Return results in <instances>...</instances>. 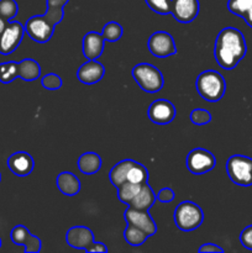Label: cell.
I'll return each instance as SVG.
<instances>
[{"mask_svg": "<svg viewBox=\"0 0 252 253\" xmlns=\"http://www.w3.org/2000/svg\"><path fill=\"white\" fill-rule=\"evenodd\" d=\"M105 74V68L103 64L96 59H89L88 62L82 64L77 72V78L83 84H95L103 79Z\"/></svg>", "mask_w": 252, "mask_h": 253, "instance_id": "5bb4252c", "label": "cell"}, {"mask_svg": "<svg viewBox=\"0 0 252 253\" xmlns=\"http://www.w3.org/2000/svg\"><path fill=\"white\" fill-rule=\"evenodd\" d=\"M17 66H19V63L14 61L0 63V83L9 84L16 78H19Z\"/></svg>", "mask_w": 252, "mask_h": 253, "instance_id": "484cf974", "label": "cell"}, {"mask_svg": "<svg viewBox=\"0 0 252 253\" xmlns=\"http://www.w3.org/2000/svg\"><path fill=\"white\" fill-rule=\"evenodd\" d=\"M7 22H9V21H6V20H4L1 16H0V35H1L2 30L5 29V26H6Z\"/></svg>", "mask_w": 252, "mask_h": 253, "instance_id": "f35d334b", "label": "cell"}, {"mask_svg": "<svg viewBox=\"0 0 252 253\" xmlns=\"http://www.w3.org/2000/svg\"><path fill=\"white\" fill-rule=\"evenodd\" d=\"M173 219H174L175 226L179 230L193 231L203 224L204 212L198 204L185 200V202L178 204V207L175 208Z\"/></svg>", "mask_w": 252, "mask_h": 253, "instance_id": "3957f363", "label": "cell"}, {"mask_svg": "<svg viewBox=\"0 0 252 253\" xmlns=\"http://www.w3.org/2000/svg\"><path fill=\"white\" fill-rule=\"evenodd\" d=\"M0 182H1V173H0Z\"/></svg>", "mask_w": 252, "mask_h": 253, "instance_id": "ab89813d", "label": "cell"}, {"mask_svg": "<svg viewBox=\"0 0 252 253\" xmlns=\"http://www.w3.org/2000/svg\"><path fill=\"white\" fill-rule=\"evenodd\" d=\"M44 16L49 20L53 25H58L62 21L64 16L63 7H56V6H47L46 14Z\"/></svg>", "mask_w": 252, "mask_h": 253, "instance_id": "d6a6232c", "label": "cell"}, {"mask_svg": "<svg viewBox=\"0 0 252 253\" xmlns=\"http://www.w3.org/2000/svg\"><path fill=\"white\" fill-rule=\"evenodd\" d=\"M240 242L242 246L252 251V225L245 227L240 234Z\"/></svg>", "mask_w": 252, "mask_h": 253, "instance_id": "836d02e7", "label": "cell"}, {"mask_svg": "<svg viewBox=\"0 0 252 253\" xmlns=\"http://www.w3.org/2000/svg\"><path fill=\"white\" fill-rule=\"evenodd\" d=\"M226 172L232 183L240 187L252 185V158L234 155L227 160Z\"/></svg>", "mask_w": 252, "mask_h": 253, "instance_id": "5b68a950", "label": "cell"}, {"mask_svg": "<svg viewBox=\"0 0 252 253\" xmlns=\"http://www.w3.org/2000/svg\"><path fill=\"white\" fill-rule=\"evenodd\" d=\"M19 12V5L15 0H0V16L6 21H11Z\"/></svg>", "mask_w": 252, "mask_h": 253, "instance_id": "83f0119b", "label": "cell"}, {"mask_svg": "<svg viewBox=\"0 0 252 253\" xmlns=\"http://www.w3.org/2000/svg\"><path fill=\"white\" fill-rule=\"evenodd\" d=\"M199 10V0H172L170 14L178 22L189 24L198 16Z\"/></svg>", "mask_w": 252, "mask_h": 253, "instance_id": "8fae6325", "label": "cell"}, {"mask_svg": "<svg viewBox=\"0 0 252 253\" xmlns=\"http://www.w3.org/2000/svg\"><path fill=\"white\" fill-rule=\"evenodd\" d=\"M216 166V158L205 148H194L187 156V168L192 174L203 175Z\"/></svg>", "mask_w": 252, "mask_h": 253, "instance_id": "52a82bcc", "label": "cell"}, {"mask_svg": "<svg viewBox=\"0 0 252 253\" xmlns=\"http://www.w3.org/2000/svg\"><path fill=\"white\" fill-rule=\"evenodd\" d=\"M252 7V0H229L227 1V9L230 12L240 17H244V15Z\"/></svg>", "mask_w": 252, "mask_h": 253, "instance_id": "f1b7e54d", "label": "cell"}, {"mask_svg": "<svg viewBox=\"0 0 252 253\" xmlns=\"http://www.w3.org/2000/svg\"><path fill=\"white\" fill-rule=\"evenodd\" d=\"M41 84L47 90H57L62 86V78L56 73H48L42 77Z\"/></svg>", "mask_w": 252, "mask_h": 253, "instance_id": "1f68e13d", "label": "cell"}, {"mask_svg": "<svg viewBox=\"0 0 252 253\" xmlns=\"http://www.w3.org/2000/svg\"><path fill=\"white\" fill-rule=\"evenodd\" d=\"M123 32H124L123 27H121V25L119 24V22L110 21V22H108L105 26H104L101 35H103V37L105 41L116 42L121 39V36H123Z\"/></svg>", "mask_w": 252, "mask_h": 253, "instance_id": "4316f807", "label": "cell"}, {"mask_svg": "<svg viewBox=\"0 0 252 253\" xmlns=\"http://www.w3.org/2000/svg\"><path fill=\"white\" fill-rule=\"evenodd\" d=\"M190 121H192L194 125L203 126L207 125L211 121V115L208 110L205 109H194V110L190 113Z\"/></svg>", "mask_w": 252, "mask_h": 253, "instance_id": "4dcf8cb0", "label": "cell"}, {"mask_svg": "<svg viewBox=\"0 0 252 253\" xmlns=\"http://www.w3.org/2000/svg\"><path fill=\"white\" fill-rule=\"evenodd\" d=\"M85 251L89 253H104V252H108V247H106L103 242L94 241L93 244L85 250Z\"/></svg>", "mask_w": 252, "mask_h": 253, "instance_id": "d590c367", "label": "cell"}, {"mask_svg": "<svg viewBox=\"0 0 252 253\" xmlns=\"http://www.w3.org/2000/svg\"><path fill=\"white\" fill-rule=\"evenodd\" d=\"M141 185L142 184H135V183H131V182H125L118 187V198L121 203L124 204L128 205L130 204L131 200L135 198V195L137 194L138 190H140Z\"/></svg>", "mask_w": 252, "mask_h": 253, "instance_id": "d4e9b609", "label": "cell"}, {"mask_svg": "<svg viewBox=\"0 0 252 253\" xmlns=\"http://www.w3.org/2000/svg\"><path fill=\"white\" fill-rule=\"evenodd\" d=\"M25 35V26L19 21H9L0 35V54H11L16 51Z\"/></svg>", "mask_w": 252, "mask_h": 253, "instance_id": "ba28073f", "label": "cell"}, {"mask_svg": "<svg viewBox=\"0 0 252 253\" xmlns=\"http://www.w3.org/2000/svg\"><path fill=\"white\" fill-rule=\"evenodd\" d=\"M195 86L203 99L210 103H215L224 96L226 90V82L219 72L208 69L198 76Z\"/></svg>", "mask_w": 252, "mask_h": 253, "instance_id": "7a4b0ae2", "label": "cell"}, {"mask_svg": "<svg viewBox=\"0 0 252 253\" xmlns=\"http://www.w3.org/2000/svg\"><path fill=\"white\" fill-rule=\"evenodd\" d=\"M124 217L127 224L138 227L145 231L148 236H153L157 232V226H156L152 216L148 214V210H137L128 207L124 212Z\"/></svg>", "mask_w": 252, "mask_h": 253, "instance_id": "7c38bea8", "label": "cell"}, {"mask_svg": "<svg viewBox=\"0 0 252 253\" xmlns=\"http://www.w3.org/2000/svg\"><path fill=\"white\" fill-rule=\"evenodd\" d=\"M133 162H135V161L132 160H124L111 168L110 173H109V179H110L111 184H113L114 187L118 188L120 187L123 183L127 182L128 169H130L131 166L133 165Z\"/></svg>", "mask_w": 252, "mask_h": 253, "instance_id": "7402d4cb", "label": "cell"}, {"mask_svg": "<svg viewBox=\"0 0 252 253\" xmlns=\"http://www.w3.org/2000/svg\"><path fill=\"white\" fill-rule=\"evenodd\" d=\"M199 252L200 253H214V252L222 253V252H224V250H222L221 247L216 246V245H214V244H205V245H203L202 247H200Z\"/></svg>", "mask_w": 252, "mask_h": 253, "instance_id": "8d00e7d4", "label": "cell"}, {"mask_svg": "<svg viewBox=\"0 0 252 253\" xmlns=\"http://www.w3.org/2000/svg\"><path fill=\"white\" fill-rule=\"evenodd\" d=\"M11 241L16 246H24V250L26 253H39L41 251L42 242L37 236L31 235L27 227L24 225H17L10 232Z\"/></svg>", "mask_w": 252, "mask_h": 253, "instance_id": "4fadbf2b", "label": "cell"}, {"mask_svg": "<svg viewBox=\"0 0 252 253\" xmlns=\"http://www.w3.org/2000/svg\"><path fill=\"white\" fill-rule=\"evenodd\" d=\"M147 6L152 11L157 12L160 15L170 14V6H172V0H145Z\"/></svg>", "mask_w": 252, "mask_h": 253, "instance_id": "f546056e", "label": "cell"}, {"mask_svg": "<svg viewBox=\"0 0 252 253\" xmlns=\"http://www.w3.org/2000/svg\"><path fill=\"white\" fill-rule=\"evenodd\" d=\"M156 202V194L150 187V184L145 183L141 185L140 190L137 194L135 195L132 200L130 202L128 207L133 208L137 210H148Z\"/></svg>", "mask_w": 252, "mask_h": 253, "instance_id": "d6986e66", "label": "cell"}, {"mask_svg": "<svg viewBox=\"0 0 252 253\" xmlns=\"http://www.w3.org/2000/svg\"><path fill=\"white\" fill-rule=\"evenodd\" d=\"M56 25L52 24L44 15L30 17L25 24V32L31 40L39 43H46L52 39Z\"/></svg>", "mask_w": 252, "mask_h": 253, "instance_id": "8992f818", "label": "cell"}, {"mask_svg": "<svg viewBox=\"0 0 252 253\" xmlns=\"http://www.w3.org/2000/svg\"><path fill=\"white\" fill-rule=\"evenodd\" d=\"M17 74H19V78H21L25 82L36 81L41 76V66L35 59L25 58L21 62H19Z\"/></svg>", "mask_w": 252, "mask_h": 253, "instance_id": "ffe728a7", "label": "cell"}, {"mask_svg": "<svg viewBox=\"0 0 252 253\" xmlns=\"http://www.w3.org/2000/svg\"><path fill=\"white\" fill-rule=\"evenodd\" d=\"M7 167L17 177H26L34 170L35 161L30 153L15 152L7 158Z\"/></svg>", "mask_w": 252, "mask_h": 253, "instance_id": "9a60e30c", "label": "cell"}, {"mask_svg": "<svg viewBox=\"0 0 252 253\" xmlns=\"http://www.w3.org/2000/svg\"><path fill=\"white\" fill-rule=\"evenodd\" d=\"M148 235L145 231H142L138 227L133 226V225L127 224L125 231H124V239L126 240L128 245L133 247H138L141 245H143L146 242V240L148 239Z\"/></svg>", "mask_w": 252, "mask_h": 253, "instance_id": "603a6c76", "label": "cell"}, {"mask_svg": "<svg viewBox=\"0 0 252 253\" xmlns=\"http://www.w3.org/2000/svg\"><path fill=\"white\" fill-rule=\"evenodd\" d=\"M127 182L135 184H145L148 182V170L145 166L138 162H133L127 173Z\"/></svg>", "mask_w": 252, "mask_h": 253, "instance_id": "cb8c5ba5", "label": "cell"}, {"mask_svg": "<svg viewBox=\"0 0 252 253\" xmlns=\"http://www.w3.org/2000/svg\"><path fill=\"white\" fill-rule=\"evenodd\" d=\"M242 19H245L246 24L249 25L250 27H252V7L246 12V14L244 15V17H242Z\"/></svg>", "mask_w": 252, "mask_h": 253, "instance_id": "74e56055", "label": "cell"}, {"mask_svg": "<svg viewBox=\"0 0 252 253\" xmlns=\"http://www.w3.org/2000/svg\"><path fill=\"white\" fill-rule=\"evenodd\" d=\"M66 241L73 249L85 251L94 242V234L85 226H73L67 231Z\"/></svg>", "mask_w": 252, "mask_h": 253, "instance_id": "2e32d148", "label": "cell"}, {"mask_svg": "<svg viewBox=\"0 0 252 253\" xmlns=\"http://www.w3.org/2000/svg\"><path fill=\"white\" fill-rule=\"evenodd\" d=\"M177 115L175 106L166 99H157L148 108V119L156 125H168Z\"/></svg>", "mask_w": 252, "mask_h": 253, "instance_id": "30bf717a", "label": "cell"}, {"mask_svg": "<svg viewBox=\"0 0 252 253\" xmlns=\"http://www.w3.org/2000/svg\"><path fill=\"white\" fill-rule=\"evenodd\" d=\"M247 46L244 34L235 27H225L215 41L214 56L222 69H234L246 56Z\"/></svg>", "mask_w": 252, "mask_h": 253, "instance_id": "6da1fadb", "label": "cell"}, {"mask_svg": "<svg viewBox=\"0 0 252 253\" xmlns=\"http://www.w3.org/2000/svg\"><path fill=\"white\" fill-rule=\"evenodd\" d=\"M0 247H1V239H0Z\"/></svg>", "mask_w": 252, "mask_h": 253, "instance_id": "60d3db41", "label": "cell"}, {"mask_svg": "<svg viewBox=\"0 0 252 253\" xmlns=\"http://www.w3.org/2000/svg\"><path fill=\"white\" fill-rule=\"evenodd\" d=\"M103 35L95 31H90L85 34L83 39V54L88 59H98L103 54L104 51Z\"/></svg>", "mask_w": 252, "mask_h": 253, "instance_id": "e0dca14e", "label": "cell"}, {"mask_svg": "<svg viewBox=\"0 0 252 253\" xmlns=\"http://www.w3.org/2000/svg\"><path fill=\"white\" fill-rule=\"evenodd\" d=\"M148 49L151 54L157 58H166L177 53L174 40L166 31H157L151 35L148 40Z\"/></svg>", "mask_w": 252, "mask_h": 253, "instance_id": "9c48e42d", "label": "cell"}, {"mask_svg": "<svg viewBox=\"0 0 252 253\" xmlns=\"http://www.w3.org/2000/svg\"><path fill=\"white\" fill-rule=\"evenodd\" d=\"M174 199V192L170 188H162L156 195V200L161 203H170Z\"/></svg>", "mask_w": 252, "mask_h": 253, "instance_id": "e575fe53", "label": "cell"}, {"mask_svg": "<svg viewBox=\"0 0 252 253\" xmlns=\"http://www.w3.org/2000/svg\"><path fill=\"white\" fill-rule=\"evenodd\" d=\"M78 168L83 174L91 175L101 168V158L95 152H85L78 158Z\"/></svg>", "mask_w": 252, "mask_h": 253, "instance_id": "44dd1931", "label": "cell"}, {"mask_svg": "<svg viewBox=\"0 0 252 253\" xmlns=\"http://www.w3.org/2000/svg\"><path fill=\"white\" fill-rule=\"evenodd\" d=\"M132 78L146 93H157L165 84V79L160 69L150 63H138L133 67Z\"/></svg>", "mask_w": 252, "mask_h": 253, "instance_id": "277c9868", "label": "cell"}, {"mask_svg": "<svg viewBox=\"0 0 252 253\" xmlns=\"http://www.w3.org/2000/svg\"><path fill=\"white\" fill-rule=\"evenodd\" d=\"M57 188L66 197H74L81 192V180L71 172H62L56 179Z\"/></svg>", "mask_w": 252, "mask_h": 253, "instance_id": "ac0fdd59", "label": "cell"}]
</instances>
